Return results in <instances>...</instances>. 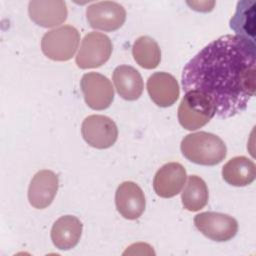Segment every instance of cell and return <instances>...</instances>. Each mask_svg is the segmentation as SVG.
Wrapping results in <instances>:
<instances>
[{
  "instance_id": "52a82bcc",
  "label": "cell",
  "mask_w": 256,
  "mask_h": 256,
  "mask_svg": "<svg viewBox=\"0 0 256 256\" xmlns=\"http://www.w3.org/2000/svg\"><path fill=\"white\" fill-rule=\"evenodd\" d=\"M83 139L97 149L110 148L118 138V128L115 122L104 115H90L81 125Z\"/></svg>"
},
{
  "instance_id": "6da1fadb",
  "label": "cell",
  "mask_w": 256,
  "mask_h": 256,
  "mask_svg": "<svg viewBox=\"0 0 256 256\" xmlns=\"http://www.w3.org/2000/svg\"><path fill=\"white\" fill-rule=\"evenodd\" d=\"M181 83L185 92L207 95L219 118L243 112L255 94V43L238 35L217 38L185 65Z\"/></svg>"
},
{
  "instance_id": "30bf717a",
  "label": "cell",
  "mask_w": 256,
  "mask_h": 256,
  "mask_svg": "<svg viewBox=\"0 0 256 256\" xmlns=\"http://www.w3.org/2000/svg\"><path fill=\"white\" fill-rule=\"evenodd\" d=\"M59 179L51 170H40L32 178L28 188V200L36 209L47 208L58 191Z\"/></svg>"
},
{
  "instance_id": "5b68a950",
  "label": "cell",
  "mask_w": 256,
  "mask_h": 256,
  "mask_svg": "<svg viewBox=\"0 0 256 256\" xmlns=\"http://www.w3.org/2000/svg\"><path fill=\"white\" fill-rule=\"evenodd\" d=\"M110 38L100 32H90L82 40L76 56V64L81 69L97 68L105 64L112 54Z\"/></svg>"
},
{
  "instance_id": "ba28073f",
  "label": "cell",
  "mask_w": 256,
  "mask_h": 256,
  "mask_svg": "<svg viewBox=\"0 0 256 256\" xmlns=\"http://www.w3.org/2000/svg\"><path fill=\"white\" fill-rule=\"evenodd\" d=\"M81 91L86 104L94 110L108 108L114 99V89L110 80L96 72H89L82 76Z\"/></svg>"
},
{
  "instance_id": "7c38bea8",
  "label": "cell",
  "mask_w": 256,
  "mask_h": 256,
  "mask_svg": "<svg viewBox=\"0 0 256 256\" xmlns=\"http://www.w3.org/2000/svg\"><path fill=\"white\" fill-rule=\"evenodd\" d=\"M186 178V170L180 163L169 162L157 170L153 179V189L158 196L171 198L181 191Z\"/></svg>"
},
{
  "instance_id": "8fae6325",
  "label": "cell",
  "mask_w": 256,
  "mask_h": 256,
  "mask_svg": "<svg viewBox=\"0 0 256 256\" xmlns=\"http://www.w3.org/2000/svg\"><path fill=\"white\" fill-rule=\"evenodd\" d=\"M115 204L121 216L129 220H135L145 210L146 200L144 192L136 183L125 181L116 190Z\"/></svg>"
},
{
  "instance_id": "ffe728a7",
  "label": "cell",
  "mask_w": 256,
  "mask_h": 256,
  "mask_svg": "<svg viewBox=\"0 0 256 256\" xmlns=\"http://www.w3.org/2000/svg\"><path fill=\"white\" fill-rule=\"evenodd\" d=\"M134 60L145 69L156 68L161 61V51L158 43L149 36H140L132 46Z\"/></svg>"
},
{
  "instance_id": "3957f363",
  "label": "cell",
  "mask_w": 256,
  "mask_h": 256,
  "mask_svg": "<svg viewBox=\"0 0 256 256\" xmlns=\"http://www.w3.org/2000/svg\"><path fill=\"white\" fill-rule=\"evenodd\" d=\"M215 116L212 100L202 92H186L178 107V121L186 130H197L206 125Z\"/></svg>"
},
{
  "instance_id": "8992f818",
  "label": "cell",
  "mask_w": 256,
  "mask_h": 256,
  "mask_svg": "<svg viewBox=\"0 0 256 256\" xmlns=\"http://www.w3.org/2000/svg\"><path fill=\"white\" fill-rule=\"evenodd\" d=\"M195 227L207 238L224 242L232 239L238 231V223L230 215L219 212H202L194 217Z\"/></svg>"
},
{
  "instance_id": "9c48e42d",
  "label": "cell",
  "mask_w": 256,
  "mask_h": 256,
  "mask_svg": "<svg viewBox=\"0 0 256 256\" xmlns=\"http://www.w3.org/2000/svg\"><path fill=\"white\" fill-rule=\"evenodd\" d=\"M86 18L93 29L111 32L119 29L124 24L126 11L117 2L101 1L87 7Z\"/></svg>"
},
{
  "instance_id": "ac0fdd59",
  "label": "cell",
  "mask_w": 256,
  "mask_h": 256,
  "mask_svg": "<svg viewBox=\"0 0 256 256\" xmlns=\"http://www.w3.org/2000/svg\"><path fill=\"white\" fill-rule=\"evenodd\" d=\"M230 28L236 35L255 43V2L239 1L235 14L230 20Z\"/></svg>"
},
{
  "instance_id": "277c9868",
  "label": "cell",
  "mask_w": 256,
  "mask_h": 256,
  "mask_svg": "<svg viewBox=\"0 0 256 256\" xmlns=\"http://www.w3.org/2000/svg\"><path fill=\"white\" fill-rule=\"evenodd\" d=\"M80 34L71 25H64L46 32L41 39L43 54L54 61L70 60L79 45Z\"/></svg>"
},
{
  "instance_id": "5bb4252c",
  "label": "cell",
  "mask_w": 256,
  "mask_h": 256,
  "mask_svg": "<svg viewBox=\"0 0 256 256\" xmlns=\"http://www.w3.org/2000/svg\"><path fill=\"white\" fill-rule=\"evenodd\" d=\"M147 91L151 100L160 107L172 106L179 97L176 78L167 72H156L147 80Z\"/></svg>"
},
{
  "instance_id": "e0dca14e",
  "label": "cell",
  "mask_w": 256,
  "mask_h": 256,
  "mask_svg": "<svg viewBox=\"0 0 256 256\" xmlns=\"http://www.w3.org/2000/svg\"><path fill=\"white\" fill-rule=\"evenodd\" d=\"M255 176V164L245 156L233 157L222 168L224 181L232 186H247L254 181Z\"/></svg>"
},
{
  "instance_id": "9a60e30c",
  "label": "cell",
  "mask_w": 256,
  "mask_h": 256,
  "mask_svg": "<svg viewBox=\"0 0 256 256\" xmlns=\"http://www.w3.org/2000/svg\"><path fill=\"white\" fill-rule=\"evenodd\" d=\"M83 225L72 215H65L57 219L51 229V240L56 248L69 250L75 247L81 237Z\"/></svg>"
},
{
  "instance_id": "d6986e66",
  "label": "cell",
  "mask_w": 256,
  "mask_h": 256,
  "mask_svg": "<svg viewBox=\"0 0 256 256\" xmlns=\"http://www.w3.org/2000/svg\"><path fill=\"white\" fill-rule=\"evenodd\" d=\"M209 193L205 181L197 175H191L181 194L183 207L191 212L199 211L208 202Z\"/></svg>"
},
{
  "instance_id": "2e32d148",
  "label": "cell",
  "mask_w": 256,
  "mask_h": 256,
  "mask_svg": "<svg viewBox=\"0 0 256 256\" xmlns=\"http://www.w3.org/2000/svg\"><path fill=\"white\" fill-rule=\"evenodd\" d=\"M115 89L119 96L128 101L137 100L143 92V80L140 73L132 66H117L112 75Z\"/></svg>"
},
{
  "instance_id": "7a4b0ae2",
  "label": "cell",
  "mask_w": 256,
  "mask_h": 256,
  "mask_svg": "<svg viewBox=\"0 0 256 256\" xmlns=\"http://www.w3.org/2000/svg\"><path fill=\"white\" fill-rule=\"evenodd\" d=\"M181 152L189 161L205 166H214L224 160L227 148L217 135L200 131L186 135L181 141Z\"/></svg>"
},
{
  "instance_id": "4fadbf2b",
  "label": "cell",
  "mask_w": 256,
  "mask_h": 256,
  "mask_svg": "<svg viewBox=\"0 0 256 256\" xmlns=\"http://www.w3.org/2000/svg\"><path fill=\"white\" fill-rule=\"evenodd\" d=\"M30 19L44 28L62 24L68 15L66 3L62 0H34L28 4Z\"/></svg>"
}]
</instances>
